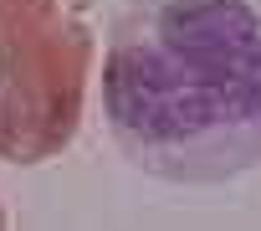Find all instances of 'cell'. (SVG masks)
Returning <instances> with one entry per match:
<instances>
[{"mask_svg": "<svg viewBox=\"0 0 261 231\" xmlns=\"http://www.w3.org/2000/svg\"><path fill=\"white\" fill-rule=\"evenodd\" d=\"M102 119L128 165L220 185L261 165V6L128 0L102 57Z\"/></svg>", "mask_w": 261, "mask_h": 231, "instance_id": "6da1fadb", "label": "cell"}, {"mask_svg": "<svg viewBox=\"0 0 261 231\" xmlns=\"http://www.w3.org/2000/svg\"><path fill=\"white\" fill-rule=\"evenodd\" d=\"M92 31L57 0H0V159H57L82 124Z\"/></svg>", "mask_w": 261, "mask_h": 231, "instance_id": "7a4b0ae2", "label": "cell"}, {"mask_svg": "<svg viewBox=\"0 0 261 231\" xmlns=\"http://www.w3.org/2000/svg\"><path fill=\"white\" fill-rule=\"evenodd\" d=\"M6 226H11V216H6V205H0V231H6Z\"/></svg>", "mask_w": 261, "mask_h": 231, "instance_id": "3957f363", "label": "cell"}]
</instances>
